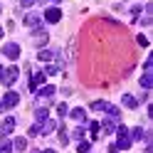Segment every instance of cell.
<instances>
[{"mask_svg":"<svg viewBox=\"0 0 153 153\" xmlns=\"http://www.w3.org/2000/svg\"><path fill=\"white\" fill-rule=\"evenodd\" d=\"M59 143H62V146H67V143H69V133H67L62 126H59Z\"/></svg>","mask_w":153,"mask_h":153,"instance_id":"cb8c5ba5","label":"cell"},{"mask_svg":"<svg viewBox=\"0 0 153 153\" xmlns=\"http://www.w3.org/2000/svg\"><path fill=\"white\" fill-rule=\"evenodd\" d=\"M3 72H5V69H3V67H0V76H3Z\"/></svg>","mask_w":153,"mask_h":153,"instance_id":"8d00e7d4","label":"cell"},{"mask_svg":"<svg viewBox=\"0 0 153 153\" xmlns=\"http://www.w3.org/2000/svg\"><path fill=\"white\" fill-rule=\"evenodd\" d=\"M13 148H15V151H25V148H27V138H22V136L15 138V141H13Z\"/></svg>","mask_w":153,"mask_h":153,"instance_id":"d6986e66","label":"cell"},{"mask_svg":"<svg viewBox=\"0 0 153 153\" xmlns=\"http://www.w3.org/2000/svg\"><path fill=\"white\" fill-rule=\"evenodd\" d=\"M0 111H5V106H3V101H0Z\"/></svg>","mask_w":153,"mask_h":153,"instance_id":"d590c367","label":"cell"},{"mask_svg":"<svg viewBox=\"0 0 153 153\" xmlns=\"http://www.w3.org/2000/svg\"><path fill=\"white\" fill-rule=\"evenodd\" d=\"M10 151H13L10 138H3V141H0V153H10Z\"/></svg>","mask_w":153,"mask_h":153,"instance_id":"ffe728a7","label":"cell"},{"mask_svg":"<svg viewBox=\"0 0 153 153\" xmlns=\"http://www.w3.org/2000/svg\"><path fill=\"white\" fill-rule=\"evenodd\" d=\"M91 109H94V111H104V109H106V101H101V99L91 101Z\"/></svg>","mask_w":153,"mask_h":153,"instance_id":"603a6c76","label":"cell"},{"mask_svg":"<svg viewBox=\"0 0 153 153\" xmlns=\"http://www.w3.org/2000/svg\"><path fill=\"white\" fill-rule=\"evenodd\" d=\"M47 119H50V111H47V109H35V123H45Z\"/></svg>","mask_w":153,"mask_h":153,"instance_id":"7c38bea8","label":"cell"},{"mask_svg":"<svg viewBox=\"0 0 153 153\" xmlns=\"http://www.w3.org/2000/svg\"><path fill=\"white\" fill-rule=\"evenodd\" d=\"M35 94H37V97H40V99H52L54 94H57V89H54L52 84H50V87H40V89H37Z\"/></svg>","mask_w":153,"mask_h":153,"instance_id":"30bf717a","label":"cell"},{"mask_svg":"<svg viewBox=\"0 0 153 153\" xmlns=\"http://www.w3.org/2000/svg\"><path fill=\"white\" fill-rule=\"evenodd\" d=\"M141 87H143V89H146V91H148V89L153 87V76H151V72H146V74H143V76H141Z\"/></svg>","mask_w":153,"mask_h":153,"instance_id":"e0dca14e","label":"cell"},{"mask_svg":"<svg viewBox=\"0 0 153 153\" xmlns=\"http://www.w3.org/2000/svg\"><path fill=\"white\" fill-rule=\"evenodd\" d=\"M45 79H47L45 72H35V74H32V79H30V84H27V89H30V91H37V89L45 84Z\"/></svg>","mask_w":153,"mask_h":153,"instance_id":"277c9868","label":"cell"},{"mask_svg":"<svg viewBox=\"0 0 153 153\" xmlns=\"http://www.w3.org/2000/svg\"><path fill=\"white\" fill-rule=\"evenodd\" d=\"M3 54L7 57V59H17V57H20V45H15V42L3 45Z\"/></svg>","mask_w":153,"mask_h":153,"instance_id":"3957f363","label":"cell"},{"mask_svg":"<svg viewBox=\"0 0 153 153\" xmlns=\"http://www.w3.org/2000/svg\"><path fill=\"white\" fill-rule=\"evenodd\" d=\"M13 128H15V119H13V116H7L3 123H0V136H10Z\"/></svg>","mask_w":153,"mask_h":153,"instance_id":"ba28073f","label":"cell"},{"mask_svg":"<svg viewBox=\"0 0 153 153\" xmlns=\"http://www.w3.org/2000/svg\"><path fill=\"white\" fill-rule=\"evenodd\" d=\"M17 76H20V69H17V67H7V69L3 72V76H0V82H3L5 87L10 89V84L17 82Z\"/></svg>","mask_w":153,"mask_h":153,"instance_id":"6da1fadb","label":"cell"},{"mask_svg":"<svg viewBox=\"0 0 153 153\" xmlns=\"http://www.w3.org/2000/svg\"><path fill=\"white\" fill-rule=\"evenodd\" d=\"M47 40H50V35H47L42 27H40V30H35V35H32V45L35 47H40V50H42V47L47 45Z\"/></svg>","mask_w":153,"mask_h":153,"instance_id":"5b68a950","label":"cell"},{"mask_svg":"<svg viewBox=\"0 0 153 153\" xmlns=\"http://www.w3.org/2000/svg\"><path fill=\"white\" fill-rule=\"evenodd\" d=\"M25 25L30 27V30H40V25H42V15H37V13H27V15H25Z\"/></svg>","mask_w":153,"mask_h":153,"instance_id":"7a4b0ae2","label":"cell"},{"mask_svg":"<svg viewBox=\"0 0 153 153\" xmlns=\"http://www.w3.org/2000/svg\"><path fill=\"white\" fill-rule=\"evenodd\" d=\"M72 138H74V141H82V138H84V128H74V131H72Z\"/></svg>","mask_w":153,"mask_h":153,"instance_id":"4316f807","label":"cell"},{"mask_svg":"<svg viewBox=\"0 0 153 153\" xmlns=\"http://www.w3.org/2000/svg\"><path fill=\"white\" fill-rule=\"evenodd\" d=\"M104 111L109 114L106 119H111L114 123H119V121H121V109H119V106H111V104H106V109H104Z\"/></svg>","mask_w":153,"mask_h":153,"instance_id":"9c48e42d","label":"cell"},{"mask_svg":"<svg viewBox=\"0 0 153 153\" xmlns=\"http://www.w3.org/2000/svg\"><path fill=\"white\" fill-rule=\"evenodd\" d=\"M131 143H133V141H131L128 136H119V141L114 143V148H116V151H126V148H131Z\"/></svg>","mask_w":153,"mask_h":153,"instance_id":"8fae6325","label":"cell"},{"mask_svg":"<svg viewBox=\"0 0 153 153\" xmlns=\"http://www.w3.org/2000/svg\"><path fill=\"white\" fill-rule=\"evenodd\" d=\"M57 114H59V116H67V114H69V106H67V104H59V106H57Z\"/></svg>","mask_w":153,"mask_h":153,"instance_id":"83f0119b","label":"cell"},{"mask_svg":"<svg viewBox=\"0 0 153 153\" xmlns=\"http://www.w3.org/2000/svg\"><path fill=\"white\" fill-rule=\"evenodd\" d=\"M42 133V123H32L30 131H27V136H40Z\"/></svg>","mask_w":153,"mask_h":153,"instance_id":"44dd1931","label":"cell"},{"mask_svg":"<svg viewBox=\"0 0 153 153\" xmlns=\"http://www.w3.org/2000/svg\"><path fill=\"white\" fill-rule=\"evenodd\" d=\"M45 20L54 25V22H59L62 20V13H59V7H47V13H45Z\"/></svg>","mask_w":153,"mask_h":153,"instance_id":"52a82bcc","label":"cell"},{"mask_svg":"<svg viewBox=\"0 0 153 153\" xmlns=\"http://www.w3.org/2000/svg\"><path fill=\"white\" fill-rule=\"evenodd\" d=\"M17 104H20V97H17V91H10V89H7L5 99H3V106H5V109H13V106H17Z\"/></svg>","mask_w":153,"mask_h":153,"instance_id":"8992f818","label":"cell"},{"mask_svg":"<svg viewBox=\"0 0 153 153\" xmlns=\"http://www.w3.org/2000/svg\"><path fill=\"white\" fill-rule=\"evenodd\" d=\"M136 42H138V47H148V37L146 35H136Z\"/></svg>","mask_w":153,"mask_h":153,"instance_id":"484cf974","label":"cell"},{"mask_svg":"<svg viewBox=\"0 0 153 153\" xmlns=\"http://www.w3.org/2000/svg\"><path fill=\"white\" fill-rule=\"evenodd\" d=\"M42 153H57V151H52V148H47V151H42Z\"/></svg>","mask_w":153,"mask_h":153,"instance_id":"e575fe53","label":"cell"},{"mask_svg":"<svg viewBox=\"0 0 153 153\" xmlns=\"http://www.w3.org/2000/svg\"><path fill=\"white\" fill-rule=\"evenodd\" d=\"M99 128H101V126H99L97 121H91V123H89V131H91V138H97V133H99Z\"/></svg>","mask_w":153,"mask_h":153,"instance_id":"d4e9b609","label":"cell"},{"mask_svg":"<svg viewBox=\"0 0 153 153\" xmlns=\"http://www.w3.org/2000/svg\"><path fill=\"white\" fill-rule=\"evenodd\" d=\"M47 3H52V5H59V3H62V0H47Z\"/></svg>","mask_w":153,"mask_h":153,"instance_id":"836d02e7","label":"cell"},{"mask_svg":"<svg viewBox=\"0 0 153 153\" xmlns=\"http://www.w3.org/2000/svg\"><path fill=\"white\" fill-rule=\"evenodd\" d=\"M128 133H131V136H128L131 141H141L143 138V128L141 126H133V131H128Z\"/></svg>","mask_w":153,"mask_h":153,"instance_id":"ac0fdd59","label":"cell"},{"mask_svg":"<svg viewBox=\"0 0 153 153\" xmlns=\"http://www.w3.org/2000/svg\"><path fill=\"white\" fill-rule=\"evenodd\" d=\"M123 106H128V109H136V106H138V99L133 97V94H123Z\"/></svg>","mask_w":153,"mask_h":153,"instance_id":"5bb4252c","label":"cell"},{"mask_svg":"<svg viewBox=\"0 0 153 153\" xmlns=\"http://www.w3.org/2000/svg\"><path fill=\"white\" fill-rule=\"evenodd\" d=\"M114 126H116V123H114L111 119H106V121H104V131H106V133H111V131H114Z\"/></svg>","mask_w":153,"mask_h":153,"instance_id":"f1b7e54d","label":"cell"},{"mask_svg":"<svg viewBox=\"0 0 153 153\" xmlns=\"http://www.w3.org/2000/svg\"><path fill=\"white\" fill-rule=\"evenodd\" d=\"M37 59H40V62H52L54 59V52L52 50H40V52H37Z\"/></svg>","mask_w":153,"mask_h":153,"instance_id":"4fadbf2b","label":"cell"},{"mask_svg":"<svg viewBox=\"0 0 153 153\" xmlns=\"http://www.w3.org/2000/svg\"><path fill=\"white\" fill-rule=\"evenodd\" d=\"M35 3H37V0H20L22 7H30V5H35Z\"/></svg>","mask_w":153,"mask_h":153,"instance_id":"1f68e13d","label":"cell"},{"mask_svg":"<svg viewBox=\"0 0 153 153\" xmlns=\"http://www.w3.org/2000/svg\"><path fill=\"white\" fill-rule=\"evenodd\" d=\"M69 119H74V121H84V119H87V114H84V109H72L69 111Z\"/></svg>","mask_w":153,"mask_h":153,"instance_id":"2e32d148","label":"cell"},{"mask_svg":"<svg viewBox=\"0 0 153 153\" xmlns=\"http://www.w3.org/2000/svg\"><path fill=\"white\" fill-rule=\"evenodd\" d=\"M54 128H57V121H52V119H47V121L42 123V133H45V136H50Z\"/></svg>","mask_w":153,"mask_h":153,"instance_id":"9a60e30c","label":"cell"},{"mask_svg":"<svg viewBox=\"0 0 153 153\" xmlns=\"http://www.w3.org/2000/svg\"><path fill=\"white\" fill-rule=\"evenodd\" d=\"M35 153H37V151H35Z\"/></svg>","mask_w":153,"mask_h":153,"instance_id":"ab89813d","label":"cell"},{"mask_svg":"<svg viewBox=\"0 0 153 153\" xmlns=\"http://www.w3.org/2000/svg\"><path fill=\"white\" fill-rule=\"evenodd\" d=\"M0 37H3V27H0Z\"/></svg>","mask_w":153,"mask_h":153,"instance_id":"74e56055","label":"cell"},{"mask_svg":"<svg viewBox=\"0 0 153 153\" xmlns=\"http://www.w3.org/2000/svg\"><path fill=\"white\" fill-rule=\"evenodd\" d=\"M153 22V17L151 15H146V17H141V25H151Z\"/></svg>","mask_w":153,"mask_h":153,"instance_id":"d6a6232c","label":"cell"},{"mask_svg":"<svg viewBox=\"0 0 153 153\" xmlns=\"http://www.w3.org/2000/svg\"><path fill=\"white\" fill-rule=\"evenodd\" d=\"M76 151H79V153H89V143H87V141H82L79 146H76Z\"/></svg>","mask_w":153,"mask_h":153,"instance_id":"4dcf8cb0","label":"cell"},{"mask_svg":"<svg viewBox=\"0 0 153 153\" xmlns=\"http://www.w3.org/2000/svg\"><path fill=\"white\" fill-rule=\"evenodd\" d=\"M0 13H3V5H0Z\"/></svg>","mask_w":153,"mask_h":153,"instance_id":"f35d334b","label":"cell"},{"mask_svg":"<svg viewBox=\"0 0 153 153\" xmlns=\"http://www.w3.org/2000/svg\"><path fill=\"white\" fill-rule=\"evenodd\" d=\"M57 72H59V67H57V64H47V67H45V76H52V74H57Z\"/></svg>","mask_w":153,"mask_h":153,"instance_id":"7402d4cb","label":"cell"},{"mask_svg":"<svg viewBox=\"0 0 153 153\" xmlns=\"http://www.w3.org/2000/svg\"><path fill=\"white\" fill-rule=\"evenodd\" d=\"M138 15H141V5H133L131 7V17H133V20H138Z\"/></svg>","mask_w":153,"mask_h":153,"instance_id":"f546056e","label":"cell"}]
</instances>
